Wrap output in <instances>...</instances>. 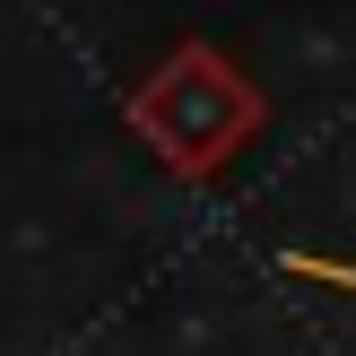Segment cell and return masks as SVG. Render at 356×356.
I'll return each mask as SVG.
<instances>
[{"label": "cell", "mask_w": 356, "mask_h": 356, "mask_svg": "<svg viewBox=\"0 0 356 356\" xmlns=\"http://www.w3.org/2000/svg\"><path fill=\"white\" fill-rule=\"evenodd\" d=\"M122 122H131V139H139L165 174L209 183V174H226V165L261 139L270 96H261V79L235 70L209 35H183V44H165V52L131 79Z\"/></svg>", "instance_id": "cell-1"}, {"label": "cell", "mask_w": 356, "mask_h": 356, "mask_svg": "<svg viewBox=\"0 0 356 356\" xmlns=\"http://www.w3.org/2000/svg\"><path fill=\"white\" fill-rule=\"evenodd\" d=\"M278 270L305 278V287H339V296H356V261H339V252H305V243H287V252H278Z\"/></svg>", "instance_id": "cell-2"}]
</instances>
